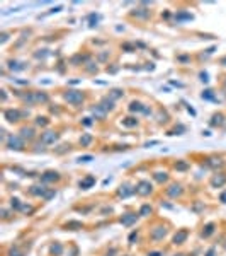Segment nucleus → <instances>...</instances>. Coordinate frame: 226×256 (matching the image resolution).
I'll return each mask as SVG.
<instances>
[{
	"instance_id": "f257e3e1",
	"label": "nucleus",
	"mask_w": 226,
	"mask_h": 256,
	"mask_svg": "<svg viewBox=\"0 0 226 256\" xmlns=\"http://www.w3.org/2000/svg\"><path fill=\"white\" fill-rule=\"evenodd\" d=\"M65 101L70 102V104H82L83 102V94L80 92V91H68L67 94H65Z\"/></svg>"
},
{
	"instance_id": "f03ea898",
	"label": "nucleus",
	"mask_w": 226,
	"mask_h": 256,
	"mask_svg": "<svg viewBox=\"0 0 226 256\" xmlns=\"http://www.w3.org/2000/svg\"><path fill=\"white\" fill-rule=\"evenodd\" d=\"M151 185H150V181H140L136 185V193L138 195H143V196H146V195H150L151 193Z\"/></svg>"
},
{
	"instance_id": "7ed1b4c3",
	"label": "nucleus",
	"mask_w": 226,
	"mask_h": 256,
	"mask_svg": "<svg viewBox=\"0 0 226 256\" xmlns=\"http://www.w3.org/2000/svg\"><path fill=\"white\" fill-rule=\"evenodd\" d=\"M22 140H21L19 137H9V140H7V147L10 149V150H21V149H22Z\"/></svg>"
},
{
	"instance_id": "20e7f679",
	"label": "nucleus",
	"mask_w": 226,
	"mask_h": 256,
	"mask_svg": "<svg viewBox=\"0 0 226 256\" xmlns=\"http://www.w3.org/2000/svg\"><path fill=\"white\" fill-rule=\"evenodd\" d=\"M41 140H43V144H54L58 140V133H54V131H44Z\"/></svg>"
},
{
	"instance_id": "39448f33",
	"label": "nucleus",
	"mask_w": 226,
	"mask_h": 256,
	"mask_svg": "<svg viewBox=\"0 0 226 256\" xmlns=\"http://www.w3.org/2000/svg\"><path fill=\"white\" fill-rule=\"evenodd\" d=\"M165 234H167V229L165 227H155L151 230V239H155V241H158V239H163L165 237Z\"/></svg>"
},
{
	"instance_id": "423d86ee",
	"label": "nucleus",
	"mask_w": 226,
	"mask_h": 256,
	"mask_svg": "<svg viewBox=\"0 0 226 256\" xmlns=\"http://www.w3.org/2000/svg\"><path fill=\"white\" fill-rule=\"evenodd\" d=\"M167 195L172 196V198H175V196H180V195H182V188H180V185H172L168 190H167Z\"/></svg>"
},
{
	"instance_id": "0eeeda50",
	"label": "nucleus",
	"mask_w": 226,
	"mask_h": 256,
	"mask_svg": "<svg viewBox=\"0 0 226 256\" xmlns=\"http://www.w3.org/2000/svg\"><path fill=\"white\" fill-rule=\"evenodd\" d=\"M5 118L9 120V121L14 123V121H17V120L21 118V113L17 111V109H7V111H5Z\"/></svg>"
},
{
	"instance_id": "6e6552de",
	"label": "nucleus",
	"mask_w": 226,
	"mask_h": 256,
	"mask_svg": "<svg viewBox=\"0 0 226 256\" xmlns=\"http://www.w3.org/2000/svg\"><path fill=\"white\" fill-rule=\"evenodd\" d=\"M94 185H95V178H94V176H87L85 179H82V181H80V188H83V190L92 188Z\"/></svg>"
},
{
	"instance_id": "1a4fd4ad",
	"label": "nucleus",
	"mask_w": 226,
	"mask_h": 256,
	"mask_svg": "<svg viewBox=\"0 0 226 256\" xmlns=\"http://www.w3.org/2000/svg\"><path fill=\"white\" fill-rule=\"evenodd\" d=\"M136 217H138V215H134V214H126V215H122L121 224L122 225H131V224H134V222H136Z\"/></svg>"
},
{
	"instance_id": "9d476101",
	"label": "nucleus",
	"mask_w": 226,
	"mask_h": 256,
	"mask_svg": "<svg viewBox=\"0 0 226 256\" xmlns=\"http://www.w3.org/2000/svg\"><path fill=\"white\" fill-rule=\"evenodd\" d=\"M185 239H187V230H178L175 236H173V243L175 244H182Z\"/></svg>"
},
{
	"instance_id": "9b49d317",
	"label": "nucleus",
	"mask_w": 226,
	"mask_h": 256,
	"mask_svg": "<svg viewBox=\"0 0 226 256\" xmlns=\"http://www.w3.org/2000/svg\"><path fill=\"white\" fill-rule=\"evenodd\" d=\"M226 183V176L224 174H216L213 179H211V185L213 186H223Z\"/></svg>"
},
{
	"instance_id": "f8f14e48",
	"label": "nucleus",
	"mask_w": 226,
	"mask_h": 256,
	"mask_svg": "<svg viewBox=\"0 0 226 256\" xmlns=\"http://www.w3.org/2000/svg\"><path fill=\"white\" fill-rule=\"evenodd\" d=\"M31 193L36 196H41V198H44L46 195V188L44 186H31Z\"/></svg>"
},
{
	"instance_id": "ddd939ff",
	"label": "nucleus",
	"mask_w": 226,
	"mask_h": 256,
	"mask_svg": "<svg viewBox=\"0 0 226 256\" xmlns=\"http://www.w3.org/2000/svg\"><path fill=\"white\" fill-rule=\"evenodd\" d=\"M92 113H94V116H95V118L104 120V118H105V113H107V111H105V109H104V108H102V106L99 104V106H95V108L92 109Z\"/></svg>"
},
{
	"instance_id": "4468645a",
	"label": "nucleus",
	"mask_w": 226,
	"mask_h": 256,
	"mask_svg": "<svg viewBox=\"0 0 226 256\" xmlns=\"http://www.w3.org/2000/svg\"><path fill=\"white\" fill-rule=\"evenodd\" d=\"M58 178H60V176H58V173H53V171H48V173H44V174H43V181H44V183H49V181H56V179Z\"/></svg>"
},
{
	"instance_id": "2eb2a0df",
	"label": "nucleus",
	"mask_w": 226,
	"mask_h": 256,
	"mask_svg": "<svg viewBox=\"0 0 226 256\" xmlns=\"http://www.w3.org/2000/svg\"><path fill=\"white\" fill-rule=\"evenodd\" d=\"M119 196H129L131 193H134V190L131 188V186H127V185H124V186H121V188H119Z\"/></svg>"
},
{
	"instance_id": "dca6fc26",
	"label": "nucleus",
	"mask_w": 226,
	"mask_h": 256,
	"mask_svg": "<svg viewBox=\"0 0 226 256\" xmlns=\"http://www.w3.org/2000/svg\"><path fill=\"white\" fill-rule=\"evenodd\" d=\"M100 106L105 109V111H111V109L114 108V101L109 99V97H104V99H102V102H100Z\"/></svg>"
},
{
	"instance_id": "f3484780",
	"label": "nucleus",
	"mask_w": 226,
	"mask_h": 256,
	"mask_svg": "<svg viewBox=\"0 0 226 256\" xmlns=\"http://www.w3.org/2000/svg\"><path fill=\"white\" fill-rule=\"evenodd\" d=\"M21 137L31 140V138L34 137V130H32V128H22V130H21Z\"/></svg>"
},
{
	"instance_id": "a211bd4d",
	"label": "nucleus",
	"mask_w": 226,
	"mask_h": 256,
	"mask_svg": "<svg viewBox=\"0 0 226 256\" xmlns=\"http://www.w3.org/2000/svg\"><path fill=\"white\" fill-rule=\"evenodd\" d=\"M175 19L177 21H192V16H191V14H187V12H178L175 16Z\"/></svg>"
},
{
	"instance_id": "6ab92c4d",
	"label": "nucleus",
	"mask_w": 226,
	"mask_h": 256,
	"mask_svg": "<svg viewBox=\"0 0 226 256\" xmlns=\"http://www.w3.org/2000/svg\"><path fill=\"white\" fill-rule=\"evenodd\" d=\"M12 70H24L25 68V63H21V62H10V65H9Z\"/></svg>"
},
{
	"instance_id": "aec40b11",
	"label": "nucleus",
	"mask_w": 226,
	"mask_h": 256,
	"mask_svg": "<svg viewBox=\"0 0 226 256\" xmlns=\"http://www.w3.org/2000/svg\"><path fill=\"white\" fill-rule=\"evenodd\" d=\"M32 101L46 102V101H48V96H46V94H39V92H36V94H34V97H32Z\"/></svg>"
},
{
	"instance_id": "412c9836",
	"label": "nucleus",
	"mask_w": 226,
	"mask_h": 256,
	"mask_svg": "<svg viewBox=\"0 0 226 256\" xmlns=\"http://www.w3.org/2000/svg\"><path fill=\"white\" fill-rule=\"evenodd\" d=\"M122 125H124V126H136V125H138V120H134V118H126V120H122Z\"/></svg>"
},
{
	"instance_id": "4be33fe9",
	"label": "nucleus",
	"mask_w": 226,
	"mask_h": 256,
	"mask_svg": "<svg viewBox=\"0 0 226 256\" xmlns=\"http://www.w3.org/2000/svg\"><path fill=\"white\" fill-rule=\"evenodd\" d=\"M67 229L78 230V229H82V222H68V224H67Z\"/></svg>"
},
{
	"instance_id": "5701e85b",
	"label": "nucleus",
	"mask_w": 226,
	"mask_h": 256,
	"mask_svg": "<svg viewBox=\"0 0 226 256\" xmlns=\"http://www.w3.org/2000/svg\"><path fill=\"white\" fill-rule=\"evenodd\" d=\"M150 214H151V207H150V205H143V207H141V210H140V215L146 217V215H150Z\"/></svg>"
},
{
	"instance_id": "b1692460",
	"label": "nucleus",
	"mask_w": 226,
	"mask_h": 256,
	"mask_svg": "<svg viewBox=\"0 0 226 256\" xmlns=\"http://www.w3.org/2000/svg\"><path fill=\"white\" fill-rule=\"evenodd\" d=\"M207 164H209L211 167H221V166H223V160H221V159H209V162H207Z\"/></svg>"
},
{
	"instance_id": "393cba45",
	"label": "nucleus",
	"mask_w": 226,
	"mask_h": 256,
	"mask_svg": "<svg viewBox=\"0 0 226 256\" xmlns=\"http://www.w3.org/2000/svg\"><path fill=\"white\" fill-rule=\"evenodd\" d=\"M211 125H223V115H214Z\"/></svg>"
},
{
	"instance_id": "a878e982",
	"label": "nucleus",
	"mask_w": 226,
	"mask_h": 256,
	"mask_svg": "<svg viewBox=\"0 0 226 256\" xmlns=\"http://www.w3.org/2000/svg\"><path fill=\"white\" fill-rule=\"evenodd\" d=\"M122 96V91L121 89H112L111 91V99L114 101V99H118V97H121Z\"/></svg>"
},
{
	"instance_id": "bb28decb",
	"label": "nucleus",
	"mask_w": 226,
	"mask_h": 256,
	"mask_svg": "<svg viewBox=\"0 0 226 256\" xmlns=\"http://www.w3.org/2000/svg\"><path fill=\"white\" fill-rule=\"evenodd\" d=\"M167 178H168V176H167V173H155V179H156L158 183L167 181Z\"/></svg>"
},
{
	"instance_id": "cd10ccee",
	"label": "nucleus",
	"mask_w": 226,
	"mask_h": 256,
	"mask_svg": "<svg viewBox=\"0 0 226 256\" xmlns=\"http://www.w3.org/2000/svg\"><path fill=\"white\" fill-rule=\"evenodd\" d=\"M90 142H92V137H90V135H83V137L80 138V144H82L83 147H87V145H89Z\"/></svg>"
},
{
	"instance_id": "c85d7f7f",
	"label": "nucleus",
	"mask_w": 226,
	"mask_h": 256,
	"mask_svg": "<svg viewBox=\"0 0 226 256\" xmlns=\"http://www.w3.org/2000/svg\"><path fill=\"white\" fill-rule=\"evenodd\" d=\"M213 230H214V224H207V225H206V230L202 232V236H204V237L211 236V234H213Z\"/></svg>"
},
{
	"instance_id": "c756f323",
	"label": "nucleus",
	"mask_w": 226,
	"mask_h": 256,
	"mask_svg": "<svg viewBox=\"0 0 226 256\" xmlns=\"http://www.w3.org/2000/svg\"><path fill=\"white\" fill-rule=\"evenodd\" d=\"M61 251H63L61 244H53V246H51V253H53V254H60Z\"/></svg>"
},
{
	"instance_id": "7c9ffc66",
	"label": "nucleus",
	"mask_w": 226,
	"mask_h": 256,
	"mask_svg": "<svg viewBox=\"0 0 226 256\" xmlns=\"http://www.w3.org/2000/svg\"><path fill=\"white\" fill-rule=\"evenodd\" d=\"M202 99H211V101H213L214 99L213 91H204V92H202Z\"/></svg>"
},
{
	"instance_id": "2f4dec72",
	"label": "nucleus",
	"mask_w": 226,
	"mask_h": 256,
	"mask_svg": "<svg viewBox=\"0 0 226 256\" xmlns=\"http://www.w3.org/2000/svg\"><path fill=\"white\" fill-rule=\"evenodd\" d=\"M10 205H12V208H16V210H21V207H22V203H21L17 198H12V203Z\"/></svg>"
},
{
	"instance_id": "473e14b6",
	"label": "nucleus",
	"mask_w": 226,
	"mask_h": 256,
	"mask_svg": "<svg viewBox=\"0 0 226 256\" xmlns=\"http://www.w3.org/2000/svg\"><path fill=\"white\" fill-rule=\"evenodd\" d=\"M175 167H177L178 171H185V169L189 167V164H187V162H177V164H175Z\"/></svg>"
},
{
	"instance_id": "72a5a7b5",
	"label": "nucleus",
	"mask_w": 226,
	"mask_h": 256,
	"mask_svg": "<svg viewBox=\"0 0 226 256\" xmlns=\"http://www.w3.org/2000/svg\"><path fill=\"white\" fill-rule=\"evenodd\" d=\"M36 123H38V125H48V118H44V116H39L38 120H36Z\"/></svg>"
},
{
	"instance_id": "f704fd0d",
	"label": "nucleus",
	"mask_w": 226,
	"mask_h": 256,
	"mask_svg": "<svg viewBox=\"0 0 226 256\" xmlns=\"http://www.w3.org/2000/svg\"><path fill=\"white\" fill-rule=\"evenodd\" d=\"M148 10H145V9H140V12H134V16H138V17H148Z\"/></svg>"
},
{
	"instance_id": "c9c22d12",
	"label": "nucleus",
	"mask_w": 226,
	"mask_h": 256,
	"mask_svg": "<svg viewBox=\"0 0 226 256\" xmlns=\"http://www.w3.org/2000/svg\"><path fill=\"white\" fill-rule=\"evenodd\" d=\"M94 157L92 155H82V157H78V162H90Z\"/></svg>"
},
{
	"instance_id": "e433bc0d",
	"label": "nucleus",
	"mask_w": 226,
	"mask_h": 256,
	"mask_svg": "<svg viewBox=\"0 0 226 256\" xmlns=\"http://www.w3.org/2000/svg\"><path fill=\"white\" fill-rule=\"evenodd\" d=\"M97 21H99V17H97V16H90V26H95Z\"/></svg>"
},
{
	"instance_id": "4c0bfd02",
	"label": "nucleus",
	"mask_w": 226,
	"mask_h": 256,
	"mask_svg": "<svg viewBox=\"0 0 226 256\" xmlns=\"http://www.w3.org/2000/svg\"><path fill=\"white\" fill-rule=\"evenodd\" d=\"M21 212H29V214H31V212H32V207H27V205H22V207H21Z\"/></svg>"
},
{
	"instance_id": "58836bf2",
	"label": "nucleus",
	"mask_w": 226,
	"mask_h": 256,
	"mask_svg": "<svg viewBox=\"0 0 226 256\" xmlns=\"http://www.w3.org/2000/svg\"><path fill=\"white\" fill-rule=\"evenodd\" d=\"M201 80H202V82H207V80H209V79H207L206 72H201Z\"/></svg>"
},
{
	"instance_id": "ea45409f",
	"label": "nucleus",
	"mask_w": 226,
	"mask_h": 256,
	"mask_svg": "<svg viewBox=\"0 0 226 256\" xmlns=\"http://www.w3.org/2000/svg\"><path fill=\"white\" fill-rule=\"evenodd\" d=\"M10 256H22V254H21L17 249H10Z\"/></svg>"
},
{
	"instance_id": "a19ab883",
	"label": "nucleus",
	"mask_w": 226,
	"mask_h": 256,
	"mask_svg": "<svg viewBox=\"0 0 226 256\" xmlns=\"http://www.w3.org/2000/svg\"><path fill=\"white\" fill-rule=\"evenodd\" d=\"M83 125H85V126H90V125H92V120H90V118H85V120H83Z\"/></svg>"
},
{
	"instance_id": "79ce46f5",
	"label": "nucleus",
	"mask_w": 226,
	"mask_h": 256,
	"mask_svg": "<svg viewBox=\"0 0 226 256\" xmlns=\"http://www.w3.org/2000/svg\"><path fill=\"white\" fill-rule=\"evenodd\" d=\"M219 200H221V202H223V203H226V191H224V193H221V195H219Z\"/></svg>"
},
{
	"instance_id": "37998d69",
	"label": "nucleus",
	"mask_w": 226,
	"mask_h": 256,
	"mask_svg": "<svg viewBox=\"0 0 226 256\" xmlns=\"http://www.w3.org/2000/svg\"><path fill=\"white\" fill-rule=\"evenodd\" d=\"M136 237H138V234H136V232H133V234H131V236H129V241H131V243H133V241L136 239Z\"/></svg>"
},
{
	"instance_id": "c03bdc74",
	"label": "nucleus",
	"mask_w": 226,
	"mask_h": 256,
	"mask_svg": "<svg viewBox=\"0 0 226 256\" xmlns=\"http://www.w3.org/2000/svg\"><path fill=\"white\" fill-rule=\"evenodd\" d=\"M156 144H158V142H156V140H153V142H148V144L145 145V147H150V145H156Z\"/></svg>"
},
{
	"instance_id": "a18cd8bd",
	"label": "nucleus",
	"mask_w": 226,
	"mask_h": 256,
	"mask_svg": "<svg viewBox=\"0 0 226 256\" xmlns=\"http://www.w3.org/2000/svg\"><path fill=\"white\" fill-rule=\"evenodd\" d=\"M148 256H162V253H158V251H153V253H150Z\"/></svg>"
},
{
	"instance_id": "49530a36",
	"label": "nucleus",
	"mask_w": 226,
	"mask_h": 256,
	"mask_svg": "<svg viewBox=\"0 0 226 256\" xmlns=\"http://www.w3.org/2000/svg\"><path fill=\"white\" fill-rule=\"evenodd\" d=\"M206 256H214V249H209V251H207V254Z\"/></svg>"
},
{
	"instance_id": "de8ad7c7",
	"label": "nucleus",
	"mask_w": 226,
	"mask_h": 256,
	"mask_svg": "<svg viewBox=\"0 0 226 256\" xmlns=\"http://www.w3.org/2000/svg\"><path fill=\"white\" fill-rule=\"evenodd\" d=\"M7 38H9L7 34H2V43H5V41H7Z\"/></svg>"
},
{
	"instance_id": "09e8293b",
	"label": "nucleus",
	"mask_w": 226,
	"mask_h": 256,
	"mask_svg": "<svg viewBox=\"0 0 226 256\" xmlns=\"http://www.w3.org/2000/svg\"><path fill=\"white\" fill-rule=\"evenodd\" d=\"M221 65H224V67H226V57L221 58Z\"/></svg>"
},
{
	"instance_id": "8fccbe9b",
	"label": "nucleus",
	"mask_w": 226,
	"mask_h": 256,
	"mask_svg": "<svg viewBox=\"0 0 226 256\" xmlns=\"http://www.w3.org/2000/svg\"><path fill=\"white\" fill-rule=\"evenodd\" d=\"M175 256H184V254H175Z\"/></svg>"
}]
</instances>
